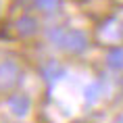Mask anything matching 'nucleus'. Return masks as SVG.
<instances>
[{"mask_svg": "<svg viewBox=\"0 0 123 123\" xmlns=\"http://www.w3.org/2000/svg\"><path fill=\"white\" fill-rule=\"evenodd\" d=\"M46 36L54 46L65 48V50L81 52L86 48V36L81 31H75V29L69 31V29H63V27H54V29H48Z\"/></svg>", "mask_w": 123, "mask_h": 123, "instance_id": "nucleus-1", "label": "nucleus"}, {"mask_svg": "<svg viewBox=\"0 0 123 123\" xmlns=\"http://www.w3.org/2000/svg\"><path fill=\"white\" fill-rule=\"evenodd\" d=\"M19 77V67L13 61H4L0 63V88H8L13 86Z\"/></svg>", "mask_w": 123, "mask_h": 123, "instance_id": "nucleus-2", "label": "nucleus"}, {"mask_svg": "<svg viewBox=\"0 0 123 123\" xmlns=\"http://www.w3.org/2000/svg\"><path fill=\"white\" fill-rule=\"evenodd\" d=\"M8 106H11V111H13L17 117H23V115H27V111H29V98H27L25 94H15V96H11V100H8Z\"/></svg>", "mask_w": 123, "mask_h": 123, "instance_id": "nucleus-3", "label": "nucleus"}, {"mask_svg": "<svg viewBox=\"0 0 123 123\" xmlns=\"http://www.w3.org/2000/svg\"><path fill=\"white\" fill-rule=\"evenodd\" d=\"M42 75H44L46 81H56V79H61L63 75H65V69L58 65V63H54V61H50V63H46L44 67H42Z\"/></svg>", "mask_w": 123, "mask_h": 123, "instance_id": "nucleus-4", "label": "nucleus"}, {"mask_svg": "<svg viewBox=\"0 0 123 123\" xmlns=\"http://www.w3.org/2000/svg\"><path fill=\"white\" fill-rule=\"evenodd\" d=\"M36 29H38V23H36V19H31V17H21V19L17 21V31H19L21 36H31Z\"/></svg>", "mask_w": 123, "mask_h": 123, "instance_id": "nucleus-5", "label": "nucleus"}, {"mask_svg": "<svg viewBox=\"0 0 123 123\" xmlns=\"http://www.w3.org/2000/svg\"><path fill=\"white\" fill-rule=\"evenodd\" d=\"M36 6L44 13H52L61 6V0H36Z\"/></svg>", "mask_w": 123, "mask_h": 123, "instance_id": "nucleus-6", "label": "nucleus"}, {"mask_svg": "<svg viewBox=\"0 0 123 123\" xmlns=\"http://www.w3.org/2000/svg\"><path fill=\"white\" fill-rule=\"evenodd\" d=\"M109 65H111V67H117V69H121V67H123V50H115V52H111V56H109Z\"/></svg>", "mask_w": 123, "mask_h": 123, "instance_id": "nucleus-7", "label": "nucleus"}, {"mask_svg": "<svg viewBox=\"0 0 123 123\" xmlns=\"http://www.w3.org/2000/svg\"><path fill=\"white\" fill-rule=\"evenodd\" d=\"M96 96H98V86H92L90 90H88V94H86V98H88V100H96Z\"/></svg>", "mask_w": 123, "mask_h": 123, "instance_id": "nucleus-8", "label": "nucleus"}]
</instances>
